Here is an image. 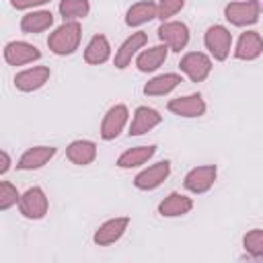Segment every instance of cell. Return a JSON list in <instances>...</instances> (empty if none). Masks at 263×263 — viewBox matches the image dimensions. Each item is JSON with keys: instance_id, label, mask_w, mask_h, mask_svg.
Instances as JSON below:
<instances>
[{"instance_id": "6da1fadb", "label": "cell", "mask_w": 263, "mask_h": 263, "mask_svg": "<svg viewBox=\"0 0 263 263\" xmlns=\"http://www.w3.org/2000/svg\"><path fill=\"white\" fill-rule=\"evenodd\" d=\"M82 37V29L78 21H64L53 33L47 37V47L55 55H70L78 49Z\"/></svg>"}, {"instance_id": "7a4b0ae2", "label": "cell", "mask_w": 263, "mask_h": 263, "mask_svg": "<svg viewBox=\"0 0 263 263\" xmlns=\"http://www.w3.org/2000/svg\"><path fill=\"white\" fill-rule=\"evenodd\" d=\"M259 14H261V0H242L224 6V16L234 27L255 25L259 21Z\"/></svg>"}, {"instance_id": "3957f363", "label": "cell", "mask_w": 263, "mask_h": 263, "mask_svg": "<svg viewBox=\"0 0 263 263\" xmlns=\"http://www.w3.org/2000/svg\"><path fill=\"white\" fill-rule=\"evenodd\" d=\"M203 45L214 60L224 62L232 49V33L224 25H212L203 35Z\"/></svg>"}, {"instance_id": "277c9868", "label": "cell", "mask_w": 263, "mask_h": 263, "mask_svg": "<svg viewBox=\"0 0 263 263\" xmlns=\"http://www.w3.org/2000/svg\"><path fill=\"white\" fill-rule=\"evenodd\" d=\"M18 210L27 220L45 218V214L49 210V201H47L45 191L41 187H29L18 199Z\"/></svg>"}, {"instance_id": "5b68a950", "label": "cell", "mask_w": 263, "mask_h": 263, "mask_svg": "<svg viewBox=\"0 0 263 263\" xmlns=\"http://www.w3.org/2000/svg\"><path fill=\"white\" fill-rule=\"evenodd\" d=\"M179 68L191 82H203L212 72V60L203 51H189L181 58Z\"/></svg>"}, {"instance_id": "8992f818", "label": "cell", "mask_w": 263, "mask_h": 263, "mask_svg": "<svg viewBox=\"0 0 263 263\" xmlns=\"http://www.w3.org/2000/svg\"><path fill=\"white\" fill-rule=\"evenodd\" d=\"M156 33H158V39L164 45H168L171 51H177V53L185 49L189 43V29L181 21H162Z\"/></svg>"}, {"instance_id": "52a82bcc", "label": "cell", "mask_w": 263, "mask_h": 263, "mask_svg": "<svg viewBox=\"0 0 263 263\" xmlns=\"http://www.w3.org/2000/svg\"><path fill=\"white\" fill-rule=\"evenodd\" d=\"M168 175H171V160H160V162H154L148 168L140 171L134 177V185L140 191H152V189L160 187Z\"/></svg>"}, {"instance_id": "ba28073f", "label": "cell", "mask_w": 263, "mask_h": 263, "mask_svg": "<svg viewBox=\"0 0 263 263\" xmlns=\"http://www.w3.org/2000/svg\"><path fill=\"white\" fill-rule=\"evenodd\" d=\"M216 177H218V168L216 164H201V166H195L191 168L185 179H183V185L187 191L191 193H205L214 187L216 183Z\"/></svg>"}, {"instance_id": "9c48e42d", "label": "cell", "mask_w": 263, "mask_h": 263, "mask_svg": "<svg viewBox=\"0 0 263 263\" xmlns=\"http://www.w3.org/2000/svg\"><path fill=\"white\" fill-rule=\"evenodd\" d=\"M127 119H129L127 107L121 105V103H119V105H113V107L105 113V117H103V121H101V138H103L105 142L115 140V138L123 132Z\"/></svg>"}, {"instance_id": "30bf717a", "label": "cell", "mask_w": 263, "mask_h": 263, "mask_svg": "<svg viewBox=\"0 0 263 263\" xmlns=\"http://www.w3.org/2000/svg\"><path fill=\"white\" fill-rule=\"evenodd\" d=\"M127 226H129V218H127V216L111 218V220L103 222V224H101V226L95 230L92 240H95V245H99V247L113 245V242H117V240H119V238L125 234Z\"/></svg>"}, {"instance_id": "8fae6325", "label": "cell", "mask_w": 263, "mask_h": 263, "mask_svg": "<svg viewBox=\"0 0 263 263\" xmlns=\"http://www.w3.org/2000/svg\"><path fill=\"white\" fill-rule=\"evenodd\" d=\"M41 58V51L27 41H8L4 45V60L10 66H25L31 62H37Z\"/></svg>"}, {"instance_id": "7c38bea8", "label": "cell", "mask_w": 263, "mask_h": 263, "mask_svg": "<svg viewBox=\"0 0 263 263\" xmlns=\"http://www.w3.org/2000/svg\"><path fill=\"white\" fill-rule=\"evenodd\" d=\"M146 43H148V35H146L144 31H136V33H132V35L119 45V49L115 51V58H113L115 68H119V70L127 68V66L132 64V58H134L140 49H144Z\"/></svg>"}, {"instance_id": "4fadbf2b", "label": "cell", "mask_w": 263, "mask_h": 263, "mask_svg": "<svg viewBox=\"0 0 263 263\" xmlns=\"http://www.w3.org/2000/svg\"><path fill=\"white\" fill-rule=\"evenodd\" d=\"M49 76H51V72L47 66H33L14 76V86L21 92H33V90H39L41 86H45Z\"/></svg>"}, {"instance_id": "5bb4252c", "label": "cell", "mask_w": 263, "mask_h": 263, "mask_svg": "<svg viewBox=\"0 0 263 263\" xmlns=\"http://www.w3.org/2000/svg\"><path fill=\"white\" fill-rule=\"evenodd\" d=\"M168 111L179 117H201L205 113V101L199 92L177 97L168 101Z\"/></svg>"}, {"instance_id": "9a60e30c", "label": "cell", "mask_w": 263, "mask_h": 263, "mask_svg": "<svg viewBox=\"0 0 263 263\" xmlns=\"http://www.w3.org/2000/svg\"><path fill=\"white\" fill-rule=\"evenodd\" d=\"M160 121H162V115L156 109L142 105V107H138L134 111V117H132V123H129V132L127 134L129 136H144L150 129H154L156 125H160Z\"/></svg>"}, {"instance_id": "2e32d148", "label": "cell", "mask_w": 263, "mask_h": 263, "mask_svg": "<svg viewBox=\"0 0 263 263\" xmlns=\"http://www.w3.org/2000/svg\"><path fill=\"white\" fill-rule=\"evenodd\" d=\"M261 53H263V37L257 31L240 33V37L236 41V47H234V58L251 62V60H257Z\"/></svg>"}, {"instance_id": "e0dca14e", "label": "cell", "mask_w": 263, "mask_h": 263, "mask_svg": "<svg viewBox=\"0 0 263 263\" xmlns=\"http://www.w3.org/2000/svg\"><path fill=\"white\" fill-rule=\"evenodd\" d=\"M55 156V148L53 146H33L29 150H25L16 162V168L21 171H35L45 166L51 158Z\"/></svg>"}, {"instance_id": "ac0fdd59", "label": "cell", "mask_w": 263, "mask_h": 263, "mask_svg": "<svg viewBox=\"0 0 263 263\" xmlns=\"http://www.w3.org/2000/svg\"><path fill=\"white\" fill-rule=\"evenodd\" d=\"M193 208V199L179 193V191H171L160 203H158V214L162 218H179L189 214Z\"/></svg>"}, {"instance_id": "d6986e66", "label": "cell", "mask_w": 263, "mask_h": 263, "mask_svg": "<svg viewBox=\"0 0 263 263\" xmlns=\"http://www.w3.org/2000/svg\"><path fill=\"white\" fill-rule=\"evenodd\" d=\"M181 82H183L181 74H177V72H164V74H158V76L150 78L144 84V95H148V97H164V95L173 92Z\"/></svg>"}, {"instance_id": "ffe728a7", "label": "cell", "mask_w": 263, "mask_h": 263, "mask_svg": "<svg viewBox=\"0 0 263 263\" xmlns=\"http://www.w3.org/2000/svg\"><path fill=\"white\" fill-rule=\"evenodd\" d=\"M66 156L76 166H86L97 158V144L90 140H74L66 148Z\"/></svg>"}, {"instance_id": "44dd1931", "label": "cell", "mask_w": 263, "mask_h": 263, "mask_svg": "<svg viewBox=\"0 0 263 263\" xmlns=\"http://www.w3.org/2000/svg\"><path fill=\"white\" fill-rule=\"evenodd\" d=\"M166 55H168V45H164V43L152 45V47L142 49V51L138 53L136 66H138L140 72H154V70H158V68L164 64Z\"/></svg>"}, {"instance_id": "7402d4cb", "label": "cell", "mask_w": 263, "mask_h": 263, "mask_svg": "<svg viewBox=\"0 0 263 263\" xmlns=\"http://www.w3.org/2000/svg\"><path fill=\"white\" fill-rule=\"evenodd\" d=\"M152 18H158V4L150 2V0H140L127 8L125 25L127 27H140Z\"/></svg>"}, {"instance_id": "603a6c76", "label": "cell", "mask_w": 263, "mask_h": 263, "mask_svg": "<svg viewBox=\"0 0 263 263\" xmlns=\"http://www.w3.org/2000/svg\"><path fill=\"white\" fill-rule=\"evenodd\" d=\"M111 58V43L105 35H92L84 49V62L90 66L105 64Z\"/></svg>"}, {"instance_id": "cb8c5ba5", "label": "cell", "mask_w": 263, "mask_h": 263, "mask_svg": "<svg viewBox=\"0 0 263 263\" xmlns=\"http://www.w3.org/2000/svg\"><path fill=\"white\" fill-rule=\"evenodd\" d=\"M156 152V146L150 144V146H134L129 150H125L119 158H117V166L119 168H136V166H142L146 164Z\"/></svg>"}, {"instance_id": "d4e9b609", "label": "cell", "mask_w": 263, "mask_h": 263, "mask_svg": "<svg viewBox=\"0 0 263 263\" xmlns=\"http://www.w3.org/2000/svg\"><path fill=\"white\" fill-rule=\"evenodd\" d=\"M53 25V14L49 10H31L21 18V29L23 33L35 35V33H43Z\"/></svg>"}, {"instance_id": "484cf974", "label": "cell", "mask_w": 263, "mask_h": 263, "mask_svg": "<svg viewBox=\"0 0 263 263\" xmlns=\"http://www.w3.org/2000/svg\"><path fill=\"white\" fill-rule=\"evenodd\" d=\"M58 10L64 21H80V18L88 16L90 4H88V0H62Z\"/></svg>"}, {"instance_id": "4316f807", "label": "cell", "mask_w": 263, "mask_h": 263, "mask_svg": "<svg viewBox=\"0 0 263 263\" xmlns=\"http://www.w3.org/2000/svg\"><path fill=\"white\" fill-rule=\"evenodd\" d=\"M242 247L253 257H263V228H253L242 236Z\"/></svg>"}, {"instance_id": "83f0119b", "label": "cell", "mask_w": 263, "mask_h": 263, "mask_svg": "<svg viewBox=\"0 0 263 263\" xmlns=\"http://www.w3.org/2000/svg\"><path fill=\"white\" fill-rule=\"evenodd\" d=\"M18 199H21V193L16 191V187L10 181H2L0 183V210H8L16 205Z\"/></svg>"}, {"instance_id": "f1b7e54d", "label": "cell", "mask_w": 263, "mask_h": 263, "mask_svg": "<svg viewBox=\"0 0 263 263\" xmlns=\"http://www.w3.org/2000/svg\"><path fill=\"white\" fill-rule=\"evenodd\" d=\"M156 4H158V18L168 21L185 6V0H158Z\"/></svg>"}, {"instance_id": "f546056e", "label": "cell", "mask_w": 263, "mask_h": 263, "mask_svg": "<svg viewBox=\"0 0 263 263\" xmlns=\"http://www.w3.org/2000/svg\"><path fill=\"white\" fill-rule=\"evenodd\" d=\"M47 2H51V0H10L12 8H16V10H27V8L43 6V4H47Z\"/></svg>"}, {"instance_id": "4dcf8cb0", "label": "cell", "mask_w": 263, "mask_h": 263, "mask_svg": "<svg viewBox=\"0 0 263 263\" xmlns=\"http://www.w3.org/2000/svg\"><path fill=\"white\" fill-rule=\"evenodd\" d=\"M10 164H12V160H10L8 152H6V150H2V152H0V175H6V173H8V168H10Z\"/></svg>"}, {"instance_id": "1f68e13d", "label": "cell", "mask_w": 263, "mask_h": 263, "mask_svg": "<svg viewBox=\"0 0 263 263\" xmlns=\"http://www.w3.org/2000/svg\"><path fill=\"white\" fill-rule=\"evenodd\" d=\"M261 10H263V0H261Z\"/></svg>"}]
</instances>
